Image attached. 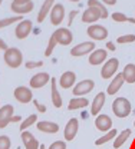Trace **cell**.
Returning <instances> with one entry per match:
<instances>
[{
	"label": "cell",
	"instance_id": "cell-1",
	"mask_svg": "<svg viewBox=\"0 0 135 149\" xmlns=\"http://www.w3.org/2000/svg\"><path fill=\"white\" fill-rule=\"evenodd\" d=\"M132 111L131 108V102L127 97H116L112 103V112L118 118H127L129 116V113Z\"/></svg>",
	"mask_w": 135,
	"mask_h": 149
},
{
	"label": "cell",
	"instance_id": "cell-2",
	"mask_svg": "<svg viewBox=\"0 0 135 149\" xmlns=\"http://www.w3.org/2000/svg\"><path fill=\"white\" fill-rule=\"evenodd\" d=\"M3 59H4L6 65H7L9 68H13V69L19 68L20 65L23 63V55H22V52H20L17 47H9V49L4 52Z\"/></svg>",
	"mask_w": 135,
	"mask_h": 149
},
{
	"label": "cell",
	"instance_id": "cell-3",
	"mask_svg": "<svg viewBox=\"0 0 135 149\" xmlns=\"http://www.w3.org/2000/svg\"><path fill=\"white\" fill-rule=\"evenodd\" d=\"M119 68V60L116 57H111L105 62V65L102 66V70H101V76L104 79H111L112 76H115L116 70Z\"/></svg>",
	"mask_w": 135,
	"mask_h": 149
},
{
	"label": "cell",
	"instance_id": "cell-4",
	"mask_svg": "<svg viewBox=\"0 0 135 149\" xmlns=\"http://www.w3.org/2000/svg\"><path fill=\"white\" fill-rule=\"evenodd\" d=\"M95 50V43L92 40H88V42H83V43H79L75 47H72L71 50V55L73 57H79V56H85L88 53H92Z\"/></svg>",
	"mask_w": 135,
	"mask_h": 149
},
{
	"label": "cell",
	"instance_id": "cell-5",
	"mask_svg": "<svg viewBox=\"0 0 135 149\" xmlns=\"http://www.w3.org/2000/svg\"><path fill=\"white\" fill-rule=\"evenodd\" d=\"M32 27H33L32 22L27 20V19H24V20H22V22L17 23V26H16V29H15V35H16V37H17L19 40H23V39H26V37L30 35Z\"/></svg>",
	"mask_w": 135,
	"mask_h": 149
},
{
	"label": "cell",
	"instance_id": "cell-6",
	"mask_svg": "<svg viewBox=\"0 0 135 149\" xmlns=\"http://www.w3.org/2000/svg\"><path fill=\"white\" fill-rule=\"evenodd\" d=\"M88 36L94 40H105L108 37V30L106 27L101 26V24H91L86 30Z\"/></svg>",
	"mask_w": 135,
	"mask_h": 149
},
{
	"label": "cell",
	"instance_id": "cell-7",
	"mask_svg": "<svg viewBox=\"0 0 135 149\" xmlns=\"http://www.w3.org/2000/svg\"><path fill=\"white\" fill-rule=\"evenodd\" d=\"M13 96L20 103H29L33 99V93L30 91V88H27V86H17L13 92Z\"/></svg>",
	"mask_w": 135,
	"mask_h": 149
},
{
	"label": "cell",
	"instance_id": "cell-8",
	"mask_svg": "<svg viewBox=\"0 0 135 149\" xmlns=\"http://www.w3.org/2000/svg\"><path fill=\"white\" fill-rule=\"evenodd\" d=\"M95 88V82L91 79H85L82 82L76 83V86H73V95L75 96H83L88 95L89 92H92Z\"/></svg>",
	"mask_w": 135,
	"mask_h": 149
},
{
	"label": "cell",
	"instance_id": "cell-9",
	"mask_svg": "<svg viewBox=\"0 0 135 149\" xmlns=\"http://www.w3.org/2000/svg\"><path fill=\"white\" fill-rule=\"evenodd\" d=\"M53 36H55V39L58 40L59 45H62V46H68V45H71L72 40H73L72 32H71L69 29H65V27L56 29L55 33H53Z\"/></svg>",
	"mask_w": 135,
	"mask_h": 149
},
{
	"label": "cell",
	"instance_id": "cell-10",
	"mask_svg": "<svg viewBox=\"0 0 135 149\" xmlns=\"http://www.w3.org/2000/svg\"><path fill=\"white\" fill-rule=\"evenodd\" d=\"M63 17H65V7L63 4H55L50 10V23L55 24V26H59L62 22H63Z\"/></svg>",
	"mask_w": 135,
	"mask_h": 149
},
{
	"label": "cell",
	"instance_id": "cell-11",
	"mask_svg": "<svg viewBox=\"0 0 135 149\" xmlns=\"http://www.w3.org/2000/svg\"><path fill=\"white\" fill-rule=\"evenodd\" d=\"M78 129H79V122H78L76 118H72L65 126V132H63L65 139L66 141H73L78 133Z\"/></svg>",
	"mask_w": 135,
	"mask_h": 149
},
{
	"label": "cell",
	"instance_id": "cell-12",
	"mask_svg": "<svg viewBox=\"0 0 135 149\" xmlns=\"http://www.w3.org/2000/svg\"><path fill=\"white\" fill-rule=\"evenodd\" d=\"M48 82H50V76L46 72H40V73L33 74V77L30 79V88L33 89H40L43 88Z\"/></svg>",
	"mask_w": 135,
	"mask_h": 149
},
{
	"label": "cell",
	"instance_id": "cell-13",
	"mask_svg": "<svg viewBox=\"0 0 135 149\" xmlns=\"http://www.w3.org/2000/svg\"><path fill=\"white\" fill-rule=\"evenodd\" d=\"M12 116H13V106L12 105H4L0 108V129L6 128L10 123Z\"/></svg>",
	"mask_w": 135,
	"mask_h": 149
},
{
	"label": "cell",
	"instance_id": "cell-14",
	"mask_svg": "<svg viewBox=\"0 0 135 149\" xmlns=\"http://www.w3.org/2000/svg\"><path fill=\"white\" fill-rule=\"evenodd\" d=\"M95 126L101 132H108L111 130V126H112V119L108 115H98L95 119Z\"/></svg>",
	"mask_w": 135,
	"mask_h": 149
},
{
	"label": "cell",
	"instance_id": "cell-15",
	"mask_svg": "<svg viewBox=\"0 0 135 149\" xmlns=\"http://www.w3.org/2000/svg\"><path fill=\"white\" fill-rule=\"evenodd\" d=\"M75 80H76V74L71 70H68V72L62 73L60 79H59V85H60L62 89H69L75 85Z\"/></svg>",
	"mask_w": 135,
	"mask_h": 149
},
{
	"label": "cell",
	"instance_id": "cell-16",
	"mask_svg": "<svg viewBox=\"0 0 135 149\" xmlns=\"http://www.w3.org/2000/svg\"><path fill=\"white\" fill-rule=\"evenodd\" d=\"M108 57V53L105 49H95L91 55H89V63L92 66H98L101 63H104Z\"/></svg>",
	"mask_w": 135,
	"mask_h": 149
},
{
	"label": "cell",
	"instance_id": "cell-17",
	"mask_svg": "<svg viewBox=\"0 0 135 149\" xmlns=\"http://www.w3.org/2000/svg\"><path fill=\"white\" fill-rule=\"evenodd\" d=\"M22 141L24 143V149H39L40 148V143L38 142V139L27 130H23L22 132Z\"/></svg>",
	"mask_w": 135,
	"mask_h": 149
},
{
	"label": "cell",
	"instance_id": "cell-18",
	"mask_svg": "<svg viewBox=\"0 0 135 149\" xmlns=\"http://www.w3.org/2000/svg\"><path fill=\"white\" fill-rule=\"evenodd\" d=\"M124 82H125V80H124V77H122V73L115 74V77L111 80L109 86L106 88V93H108V95H115V93H118L119 89L122 88Z\"/></svg>",
	"mask_w": 135,
	"mask_h": 149
},
{
	"label": "cell",
	"instance_id": "cell-19",
	"mask_svg": "<svg viewBox=\"0 0 135 149\" xmlns=\"http://www.w3.org/2000/svg\"><path fill=\"white\" fill-rule=\"evenodd\" d=\"M38 129L40 132H45V133H56L59 130V125L55 122H50V120H39L36 123Z\"/></svg>",
	"mask_w": 135,
	"mask_h": 149
},
{
	"label": "cell",
	"instance_id": "cell-20",
	"mask_svg": "<svg viewBox=\"0 0 135 149\" xmlns=\"http://www.w3.org/2000/svg\"><path fill=\"white\" fill-rule=\"evenodd\" d=\"M104 105H105V93L104 92H99L94 97V102H92V106H91V113L94 115V116H98L99 115V111L104 108Z\"/></svg>",
	"mask_w": 135,
	"mask_h": 149
},
{
	"label": "cell",
	"instance_id": "cell-21",
	"mask_svg": "<svg viewBox=\"0 0 135 149\" xmlns=\"http://www.w3.org/2000/svg\"><path fill=\"white\" fill-rule=\"evenodd\" d=\"M99 19H101V13L94 7H88L82 15V22L83 23H95Z\"/></svg>",
	"mask_w": 135,
	"mask_h": 149
},
{
	"label": "cell",
	"instance_id": "cell-22",
	"mask_svg": "<svg viewBox=\"0 0 135 149\" xmlns=\"http://www.w3.org/2000/svg\"><path fill=\"white\" fill-rule=\"evenodd\" d=\"M53 6H55V0H45V1H43V4H42V7H40L39 15H38L39 23H42L48 15H50V10H52Z\"/></svg>",
	"mask_w": 135,
	"mask_h": 149
},
{
	"label": "cell",
	"instance_id": "cell-23",
	"mask_svg": "<svg viewBox=\"0 0 135 149\" xmlns=\"http://www.w3.org/2000/svg\"><path fill=\"white\" fill-rule=\"evenodd\" d=\"M88 99L86 97H80V96H75L69 100V105H68V109L69 111H76V109H82L85 106H88Z\"/></svg>",
	"mask_w": 135,
	"mask_h": 149
},
{
	"label": "cell",
	"instance_id": "cell-24",
	"mask_svg": "<svg viewBox=\"0 0 135 149\" xmlns=\"http://www.w3.org/2000/svg\"><path fill=\"white\" fill-rule=\"evenodd\" d=\"M10 6H12V10H13L17 16H20V15H26V13L32 12V10H33V7H35L33 1L26 3V4H15V3H12Z\"/></svg>",
	"mask_w": 135,
	"mask_h": 149
},
{
	"label": "cell",
	"instance_id": "cell-25",
	"mask_svg": "<svg viewBox=\"0 0 135 149\" xmlns=\"http://www.w3.org/2000/svg\"><path fill=\"white\" fill-rule=\"evenodd\" d=\"M50 83H52V103H53L55 108H60L63 102H62V96H60V93H59V91H58L55 77L50 80Z\"/></svg>",
	"mask_w": 135,
	"mask_h": 149
},
{
	"label": "cell",
	"instance_id": "cell-26",
	"mask_svg": "<svg viewBox=\"0 0 135 149\" xmlns=\"http://www.w3.org/2000/svg\"><path fill=\"white\" fill-rule=\"evenodd\" d=\"M122 77L128 83H135V65H132V63L127 65L122 70Z\"/></svg>",
	"mask_w": 135,
	"mask_h": 149
},
{
	"label": "cell",
	"instance_id": "cell-27",
	"mask_svg": "<svg viewBox=\"0 0 135 149\" xmlns=\"http://www.w3.org/2000/svg\"><path fill=\"white\" fill-rule=\"evenodd\" d=\"M88 6L89 7H94V9H97L98 12L101 13V19H106L109 16V13H108V9L99 1V0H88Z\"/></svg>",
	"mask_w": 135,
	"mask_h": 149
},
{
	"label": "cell",
	"instance_id": "cell-28",
	"mask_svg": "<svg viewBox=\"0 0 135 149\" xmlns=\"http://www.w3.org/2000/svg\"><path fill=\"white\" fill-rule=\"evenodd\" d=\"M131 136V129H124L119 135H116V138H115V142H114V148L118 149V148H121L125 142H127V139Z\"/></svg>",
	"mask_w": 135,
	"mask_h": 149
},
{
	"label": "cell",
	"instance_id": "cell-29",
	"mask_svg": "<svg viewBox=\"0 0 135 149\" xmlns=\"http://www.w3.org/2000/svg\"><path fill=\"white\" fill-rule=\"evenodd\" d=\"M116 135H118V130L115 129H111V132H106L104 136H101V138H98L97 141H95V143H97L98 146L99 145H104V143H106V142H109L111 139H114L116 138Z\"/></svg>",
	"mask_w": 135,
	"mask_h": 149
},
{
	"label": "cell",
	"instance_id": "cell-30",
	"mask_svg": "<svg viewBox=\"0 0 135 149\" xmlns=\"http://www.w3.org/2000/svg\"><path fill=\"white\" fill-rule=\"evenodd\" d=\"M36 120H38V115H35V113H33V115L27 116V118H26V119L20 123V130L23 132V130H26L27 128H30L33 123H36Z\"/></svg>",
	"mask_w": 135,
	"mask_h": 149
},
{
	"label": "cell",
	"instance_id": "cell-31",
	"mask_svg": "<svg viewBox=\"0 0 135 149\" xmlns=\"http://www.w3.org/2000/svg\"><path fill=\"white\" fill-rule=\"evenodd\" d=\"M16 22H22V17L20 16H13V17H4V19H0V29H4Z\"/></svg>",
	"mask_w": 135,
	"mask_h": 149
},
{
	"label": "cell",
	"instance_id": "cell-32",
	"mask_svg": "<svg viewBox=\"0 0 135 149\" xmlns=\"http://www.w3.org/2000/svg\"><path fill=\"white\" fill-rule=\"evenodd\" d=\"M58 45V40L55 39V36L52 35L50 39H49V43H48V47H46V50H45V56H49L52 55V52H53V49H55V46Z\"/></svg>",
	"mask_w": 135,
	"mask_h": 149
},
{
	"label": "cell",
	"instance_id": "cell-33",
	"mask_svg": "<svg viewBox=\"0 0 135 149\" xmlns=\"http://www.w3.org/2000/svg\"><path fill=\"white\" fill-rule=\"evenodd\" d=\"M116 42L119 45H125V43H132L135 42V35H124V36H119L116 39Z\"/></svg>",
	"mask_w": 135,
	"mask_h": 149
},
{
	"label": "cell",
	"instance_id": "cell-34",
	"mask_svg": "<svg viewBox=\"0 0 135 149\" xmlns=\"http://www.w3.org/2000/svg\"><path fill=\"white\" fill-rule=\"evenodd\" d=\"M10 146H12L10 138L6 135H0V149H10Z\"/></svg>",
	"mask_w": 135,
	"mask_h": 149
},
{
	"label": "cell",
	"instance_id": "cell-35",
	"mask_svg": "<svg viewBox=\"0 0 135 149\" xmlns=\"http://www.w3.org/2000/svg\"><path fill=\"white\" fill-rule=\"evenodd\" d=\"M111 17H112V20H115V22H128V19H129V17H127L124 13H119V12L112 13Z\"/></svg>",
	"mask_w": 135,
	"mask_h": 149
},
{
	"label": "cell",
	"instance_id": "cell-36",
	"mask_svg": "<svg viewBox=\"0 0 135 149\" xmlns=\"http://www.w3.org/2000/svg\"><path fill=\"white\" fill-rule=\"evenodd\" d=\"M48 149H66V143H65L63 141H56V142H53Z\"/></svg>",
	"mask_w": 135,
	"mask_h": 149
},
{
	"label": "cell",
	"instance_id": "cell-37",
	"mask_svg": "<svg viewBox=\"0 0 135 149\" xmlns=\"http://www.w3.org/2000/svg\"><path fill=\"white\" fill-rule=\"evenodd\" d=\"M42 65H43L42 60H40V62H30V60H29V62H26L24 66H26V69H36V68H40Z\"/></svg>",
	"mask_w": 135,
	"mask_h": 149
},
{
	"label": "cell",
	"instance_id": "cell-38",
	"mask_svg": "<svg viewBox=\"0 0 135 149\" xmlns=\"http://www.w3.org/2000/svg\"><path fill=\"white\" fill-rule=\"evenodd\" d=\"M33 103H35V106L38 108L39 112H42V113H45V112H46V106H45V105H40L38 100H33Z\"/></svg>",
	"mask_w": 135,
	"mask_h": 149
},
{
	"label": "cell",
	"instance_id": "cell-39",
	"mask_svg": "<svg viewBox=\"0 0 135 149\" xmlns=\"http://www.w3.org/2000/svg\"><path fill=\"white\" fill-rule=\"evenodd\" d=\"M78 15L76 10H72L71 13H69V24H72V22H73V19H75V16Z\"/></svg>",
	"mask_w": 135,
	"mask_h": 149
},
{
	"label": "cell",
	"instance_id": "cell-40",
	"mask_svg": "<svg viewBox=\"0 0 135 149\" xmlns=\"http://www.w3.org/2000/svg\"><path fill=\"white\" fill-rule=\"evenodd\" d=\"M0 49H1V50H4V52L9 49V47H7V45H6V42H4L3 39H0Z\"/></svg>",
	"mask_w": 135,
	"mask_h": 149
},
{
	"label": "cell",
	"instance_id": "cell-41",
	"mask_svg": "<svg viewBox=\"0 0 135 149\" xmlns=\"http://www.w3.org/2000/svg\"><path fill=\"white\" fill-rule=\"evenodd\" d=\"M32 0H13L15 4H26V3H30Z\"/></svg>",
	"mask_w": 135,
	"mask_h": 149
},
{
	"label": "cell",
	"instance_id": "cell-42",
	"mask_svg": "<svg viewBox=\"0 0 135 149\" xmlns=\"http://www.w3.org/2000/svg\"><path fill=\"white\" fill-rule=\"evenodd\" d=\"M106 47H108L109 50H115V45H114L112 42H106Z\"/></svg>",
	"mask_w": 135,
	"mask_h": 149
},
{
	"label": "cell",
	"instance_id": "cell-43",
	"mask_svg": "<svg viewBox=\"0 0 135 149\" xmlns=\"http://www.w3.org/2000/svg\"><path fill=\"white\" fill-rule=\"evenodd\" d=\"M102 1H104L105 4H108V6H114L116 3V0H102Z\"/></svg>",
	"mask_w": 135,
	"mask_h": 149
},
{
	"label": "cell",
	"instance_id": "cell-44",
	"mask_svg": "<svg viewBox=\"0 0 135 149\" xmlns=\"http://www.w3.org/2000/svg\"><path fill=\"white\" fill-rule=\"evenodd\" d=\"M20 120H22L20 115H17V116H12V119H10V122H20Z\"/></svg>",
	"mask_w": 135,
	"mask_h": 149
},
{
	"label": "cell",
	"instance_id": "cell-45",
	"mask_svg": "<svg viewBox=\"0 0 135 149\" xmlns=\"http://www.w3.org/2000/svg\"><path fill=\"white\" fill-rule=\"evenodd\" d=\"M39 149H46V148H45V145L42 143V145H40V148H39Z\"/></svg>",
	"mask_w": 135,
	"mask_h": 149
},
{
	"label": "cell",
	"instance_id": "cell-46",
	"mask_svg": "<svg viewBox=\"0 0 135 149\" xmlns=\"http://www.w3.org/2000/svg\"><path fill=\"white\" fill-rule=\"evenodd\" d=\"M71 1H79V0H71Z\"/></svg>",
	"mask_w": 135,
	"mask_h": 149
},
{
	"label": "cell",
	"instance_id": "cell-47",
	"mask_svg": "<svg viewBox=\"0 0 135 149\" xmlns=\"http://www.w3.org/2000/svg\"><path fill=\"white\" fill-rule=\"evenodd\" d=\"M0 4H1V0H0Z\"/></svg>",
	"mask_w": 135,
	"mask_h": 149
},
{
	"label": "cell",
	"instance_id": "cell-48",
	"mask_svg": "<svg viewBox=\"0 0 135 149\" xmlns=\"http://www.w3.org/2000/svg\"><path fill=\"white\" fill-rule=\"evenodd\" d=\"M134 126H135V122H134Z\"/></svg>",
	"mask_w": 135,
	"mask_h": 149
}]
</instances>
